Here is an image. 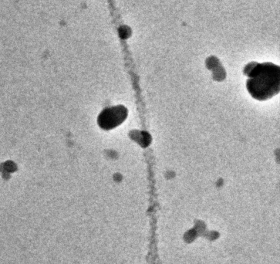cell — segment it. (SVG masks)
I'll return each instance as SVG.
<instances>
[{"label":"cell","instance_id":"cell-1","mask_svg":"<svg viewBox=\"0 0 280 264\" xmlns=\"http://www.w3.org/2000/svg\"><path fill=\"white\" fill-rule=\"evenodd\" d=\"M248 91L255 99L265 101L279 92V67L272 63L258 64L246 72Z\"/></svg>","mask_w":280,"mask_h":264}]
</instances>
